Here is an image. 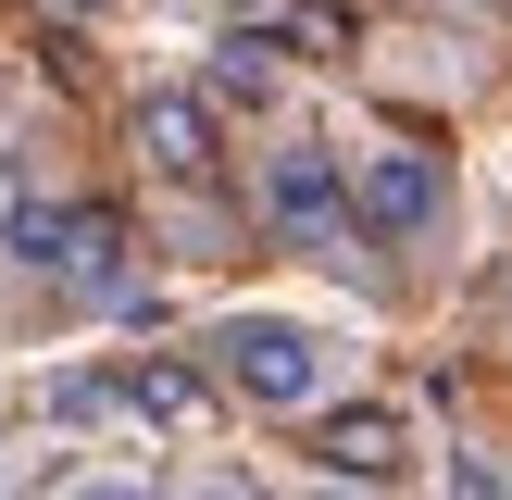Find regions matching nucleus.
I'll return each instance as SVG.
<instances>
[{
  "label": "nucleus",
  "mask_w": 512,
  "mask_h": 500,
  "mask_svg": "<svg viewBox=\"0 0 512 500\" xmlns=\"http://www.w3.org/2000/svg\"><path fill=\"white\" fill-rule=\"evenodd\" d=\"M325 375H338V350H325L300 313H225L213 325V388L250 400V413H313Z\"/></svg>",
  "instance_id": "obj_1"
},
{
  "label": "nucleus",
  "mask_w": 512,
  "mask_h": 500,
  "mask_svg": "<svg viewBox=\"0 0 512 500\" xmlns=\"http://www.w3.org/2000/svg\"><path fill=\"white\" fill-rule=\"evenodd\" d=\"M350 188H363V175H350L325 138H275V150H263V225H275V238H300L313 263H350V250H375V238H363V200H350Z\"/></svg>",
  "instance_id": "obj_2"
},
{
  "label": "nucleus",
  "mask_w": 512,
  "mask_h": 500,
  "mask_svg": "<svg viewBox=\"0 0 512 500\" xmlns=\"http://www.w3.org/2000/svg\"><path fill=\"white\" fill-rule=\"evenodd\" d=\"M350 200H363V238H375V250H425V238H438V213H450L438 150H375Z\"/></svg>",
  "instance_id": "obj_3"
},
{
  "label": "nucleus",
  "mask_w": 512,
  "mask_h": 500,
  "mask_svg": "<svg viewBox=\"0 0 512 500\" xmlns=\"http://www.w3.org/2000/svg\"><path fill=\"white\" fill-rule=\"evenodd\" d=\"M138 150L175 175V188H213V163H225V150H213V100H200V88H150L138 100Z\"/></svg>",
  "instance_id": "obj_4"
},
{
  "label": "nucleus",
  "mask_w": 512,
  "mask_h": 500,
  "mask_svg": "<svg viewBox=\"0 0 512 500\" xmlns=\"http://www.w3.org/2000/svg\"><path fill=\"white\" fill-rule=\"evenodd\" d=\"M113 413L163 425V438H200L213 425V375L200 363H138V375H113Z\"/></svg>",
  "instance_id": "obj_5"
},
{
  "label": "nucleus",
  "mask_w": 512,
  "mask_h": 500,
  "mask_svg": "<svg viewBox=\"0 0 512 500\" xmlns=\"http://www.w3.org/2000/svg\"><path fill=\"white\" fill-rule=\"evenodd\" d=\"M325 475H400V425L388 413H325Z\"/></svg>",
  "instance_id": "obj_6"
},
{
  "label": "nucleus",
  "mask_w": 512,
  "mask_h": 500,
  "mask_svg": "<svg viewBox=\"0 0 512 500\" xmlns=\"http://www.w3.org/2000/svg\"><path fill=\"white\" fill-rule=\"evenodd\" d=\"M213 100H275V38L263 25H238V38L213 50Z\"/></svg>",
  "instance_id": "obj_7"
},
{
  "label": "nucleus",
  "mask_w": 512,
  "mask_h": 500,
  "mask_svg": "<svg viewBox=\"0 0 512 500\" xmlns=\"http://www.w3.org/2000/svg\"><path fill=\"white\" fill-rule=\"evenodd\" d=\"M50 500H163V488H150V475H63Z\"/></svg>",
  "instance_id": "obj_8"
},
{
  "label": "nucleus",
  "mask_w": 512,
  "mask_h": 500,
  "mask_svg": "<svg viewBox=\"0 0 512 500\" xmlns=\"http://www.w3.org/2000/svg\"><path fill=\"white\" fill-rule=\"evenodd\" d=\"M175 500H275V488H250L238 463H200V475H188V488H175Z\"/></svg>",
  "instance_id": "obj_9"
},
{
  "label": "nucleus",
  "mask_w": 512,
  "mask_h": 500,
  "mask_svg": "<svg viewBox=\"0 0 512 500\" xmlns=\"http://www.w3.org/2000/svg\"><path fill=\"white\" fill-rule=\"evenodd\" d=\"M300 500H363V488H350V475H325V488H300Z\"/></svg>",
  "instance_id": "obj_10"
}]
</instances>
